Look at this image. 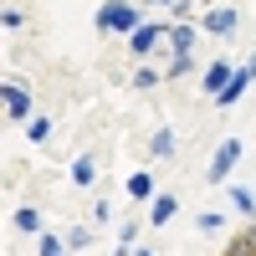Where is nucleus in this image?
<instances>
[{
	"label": "nucleus",
	"mask_w": 256,
	"mask_h": 256,
	"mask_svg": "<svg viewBox=\"0 0 256 256\" xmlns=\"http://www.w3.org/2000/svg\"><path fill=\"white\" fill-rule=\"evenodd\" d=\"M98 31H138L134 0H108V6L98 10Z\"/></svg>",
	"instance_id": "1"
},
{
	"label": "nucleus",
	"mask_w": 256,
	"mask_h": 256,
	"mask_svg": "<svg viewBox=\"0 0 256 256\" xmlns=\"http://www.w3.org/2000/svg\"><path fill=\"white\" fill-rule=\"evenodd\" d=\"M236 159H241V144H236V138H226V144L216 148V159H210V184H220V180L230 174V164H236Z\"/></svg>",
	"instance_id": "2"
},
{
	"label": "nucleus",
	"mask_w": 256,
	"mask_h": 256,
	"mask_svg": "<svg viewBox=\"0 0 256 256\" xmlns=\"http://www.w3.org/2000/svg\"><path fill=\"white\" fill-rule=\"evenodd\" d=\"M6 113H10V123L31 118V92H26V88H16V82H6Z\"/></svg>",
	"instance_id": "3"
},
{
	"label": "nucleus",
	"mask_w": 256,
	"mask_h": 256,
	"mask_svg": "<svg viewBox=\"0 0 256 256\" xmlns=\"http://www.w3.org/2000/svg\"><path fill=\"white\" fill-rule=\"evenodd\" d=\"M159 36H164V26H138V31H128V52H134V56L154 52V46H159Z\"/></svg>",
	"instance_id": "4"
},
{
	"label": "nucleus",
	"mask_w": 256,
	"mask_h": 256,
	"mask_svg": "<svg viewBox=\"0 0 256 256\" xmlns=\"http://www.w3.org/2000/svg\"><path fill=\"white\" fill-rule=\"evenodd\" d=\"M205 31H210V36H230V31H236V10H230V6H226V10H210V16H205Z\"/></svg>",
	"instance_id": "5"
},
{
	"label": "nucleus",
	"mask_w": 256,
	"mask_h": 256,
	"mask_svg": "<svg viewBox=\"0 0 256 256\" xmlns=\"http://www.w3.org/2000/svg\"><path fill=\"white\" fill-rule=\"evenodd\" d=\"M226 82H230V67H226V62H216V67L205 72V82H200V88H205L210 98H220V92H226Z\"/></svg>",
	"instance_id": "6"
},
{
	"label": "nucleus",
	"mask_w": 256,
	"mask_h": 256,
	"mask_svg": "<svg viewBox=\"0 0 256 256\" xmlns=\"http://www.w3.org/2000/svg\"><path fill=\"white\" fill-rule=\"evenodd\" d=\"M169 46H174V56H195V31L174 26V31H169Z\"/></svg>",
	"instance_id": "7"
},
{
	"label": "nucleus",
	"mask_w": 256,
	"mask_h": 256,
	"mask_svg": "<svg viewBox=\"0 0 256 256\" xmlns=\"http://www.w3.org/2000/svg\"><path fill=\"white\" fill-rule=\"evenodd\" d=\"M128 195L134 200H154V174H128Z\"/></svg>",
	"instance_id": "8"
},
{
	"label": "nucleus",
	"mask_w": 256,
	"mask_h": 256,
	"mask_svg": "<svg viewBox=\"0 0 256 256\" xmlns=\"http://www.w3.org/2000/svg\"><path fill=\"white\" fill-rule=\"evenodd\" d=\"M72 180H77V184H92V180H98V159H92V154H82V159L72 164Z\"/></svg>",
	"instance_id": "9"
},
{
	"label": "nucleus",
	"mask_w": 256,
	"mask_h": 256,
	"mask_svg": "<svg viewBox=\"0 0 256 256\" xmlns=\"http://www.w3.org/2000/svg\"><path fill=\"white\" fill-rule=\"evenodd\" d=\"M174 210H180V200H174V195H159V200H154V216H148V220L164 226V220H174Z\"/></svg>",
	"instance_id": "10"
},
{
	"label": "nucleus",
	"mask_w": 256,
	"mask_h": 256,
	"mask_svg": "<svg viewBox=\"0 0 256 256\" xmlns=\"http://www.w3.org/2000/svg\"><path fill=\"white\" fill-rule=\"evenodd\" d=\"M226 256H256V241H251V230H246V236H236V241H230V246H220Z\"/></svg>",
	"instance_id": "11"
},
{
	"label": "nucleus",
	"mask_w": 256,
	"mask_h": 256,
	"mask_svg": "<svg viewBox=\"0 0 256 256\" xmlns=\"http://www.w3.org/2000/svg\"><path fill=\"white\" fill-rule=\"evenodd\" d=\"M26 138H31V144L52 138V118H31V123H26Z\"/></svg>",
	"instance_id": "12"
},
{
	"label": "nucleus",
	"mask_w": 256,
	"mask_h": 256,
	"mask_svg": "<svg viewBox=\"0 0 256 256\" xmlns=\"http://www.w3.org/2000/svg\"><path fill=\"white\" fill-rule=\"evenodd\" d=\"M154 154H159V159L174 154V134H169V128H159V134H154Z\"/></svg>",
	"instance_id": "13"
},
{
	"label": "nucleus",
	"mask_w": 256,
	"mask_h": 256,
	"mask_svg": "<svg viewBox=\"0 0 256 256\" xmlns=\"http://www.w3.org/2000/svg\"><path fill=\"white\" fill-rule=\"evenodd\" d=\"M16 226H20V230H36V226H41V216H36L31 205H20V210H16Z\"/></svg>",
	"instance_id": "14"
},
{
	"label": "nucleus",
	"mask_w": 256,
	"mask_h": 256,
	"mask_svg": "<svg viewBox=\"0 0 256 256\" xmlns=\"http://www.w3.org/2000/svg\"><path fill=\"white\" fill-rule=\"evenodd\" d=\"M230 200H236V210H246V216H256V195H251V190H230Z\"/></svg>",
	"instance_id": "15"
},
{
	"label": "nucleus",
	"mask_w": 256,
	"mask_h": 256,
	"mask_svg": "<svg viewBox=\"0 0 256 256\" xmlns=\"http://www.w3.org/2000/svg\"><path fill=\"white\" fill-rule=\"evenodd\" d=\"M154 82H159L154 67H138V72H134V88H154Z\"/></svg>",
	"instance_id": "16"
},
{
	"label": "nucleus",
	"mask_w": 256,
	"mask_h": 256,
	"mask_svg": "<svg viewBox=\"0 0 256 256\" xmlns=\"http://www.w3.org/2000/svg\"><path fill=\"white\" fill-rule=\"evenodd\" d=\"M200 230H205V236H210V230H220V216H216V210H205V216H200Z\"/></svg>",
	"instance_id": "17"
},
{
	"label": "nucleus",
	"mask_w": 256,
	"mask_h": 256,
	"mask_svg": "<svg viewBox=\"0 0 256 256\" xmlns=\"http://www.w3.org/2000/svg\"><path fill=\"white\" fill-rule=\"evenodd\" d=\"M41 256H62V241L56 236H41Z\"/></svg>",
	"instance_id": "18"
},
{
	"label": "nucleus",
	"mask_w": 256,
	"mask_h": 256,
	"mask_svg": "<svg viewBox=\"0 0 256 256\" xmlns=\"http://www.w3.org/2000/svg\"><path fill=\"white\" fill-rule=\"evenodd\" d=\"M251 241H256V216H251Z\"/></svg>",
	"instance_id": "19"
},
{
	"label": "nucleus",
	"mask_w": 256,
	"mask_h": 256,
	"mask_svg": "<svg viewBox=\"0 0 256 256\" xmlns=\"http://www.w3.org/2000/svg\"><path fill=\"white\" fill-rule=\"evenodd\" d=\"M138 256H154V251H138Z\"/></svg>",
	"instance_id": "20"
}]
</instances>
